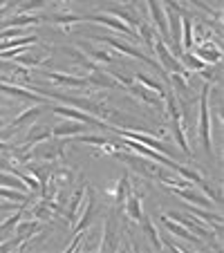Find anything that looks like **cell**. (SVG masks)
<instances>
[{"mask_svg": "<svg viewBox=\"0 0 224 253\" xmlns=\"http://www.w3.org/2000/svg\"><path fill=\"white\" fill-rule=\"evenodd\" d=\"M209 92H211V85L204 83L200 92V141H202V148L204 153L213 155V141H211V108H209Z\"/></svg>", "mask_w": 224, "mask_h": 253, "instance_id": "6da1fadb", "label": "cell"}, {"mask_svg": "<svg viewBox=\"0 0 224 253\" xmlns=\"http://www.w3.org/2000/svg\"><path fill=\"white\" fill-rule=\"evenodd\" d=\"M155 39H157V41L153 43V49H155V54H157V58H159V61H157L159 67H162L166 74H173V72H181V74H184V72H188V70H184V65H181V63L175 58V54L168 49L166 41H164L159 34L155 36Z\"/></svg>", "mask_w": 224, "mask_h": 253, "instance_id": "7a4b0ae2", "label": "cell"}, {"mask_svg": "<svg viewBox=\"0 0 224 253\" xmlns=\"http://www.w3.org/2000/svg\"><path fill=\"white\" fill-rule=\"evenodd\" d=\"M83 20H86V23L105 25V27L115 29V32H121V34H126V36H130V41H137V39H139L137 29L128 27V25H126L124 20H119V18H115V16L105 14V11H99V14H86V16H83Z\"/></svg>", "mask_w": 224, "mask_h": 253, "instance_id": "3957f363", "label": "cell"}, {"mask_svg": "<svg viewBox=\"0 0 224 253\" xmlns=\"http://www.w3.org/2000/svg\"><path fill=\"white\" fill-rule=\"evenodd\" d=\"M92 39H94V41H99V43H105V45H110V47L119 49V52H121V54H126V56L139 58V61H143V63H146V65L155 67V70H162V67H159V63H157V61H153V58H148L146 54L141 52V49L133 47V45L124 43V41H117V39H112V36H92ZM162 72H164V70H162Z\"/></svg>", "mask_w": 224, "mask_h": 253, "instance_id": "277c9868", "label": "cell"}, {"mask_svg": "<svg viewBox=\"0 0 224 253\" xmlns=\"http://www.w3.org/2000/svg\"><path fill=\"white\" fill-rule=\"evenodd\" d=\"M49 110L58 117H65V119H72V121H81V124H86V126H101V128H108V124H103L101 119L92 117L90 112H86V110L81 112V108H74V105H54Z\"/></svg>", "mask_w": 224, "mask_h": 253, "instance_id": "5b68a950", "label": "cell"}, {"mask_svg": "<svg viewBox=\"0 0 224 253\" xmlns=\"http://www.w3.org/2000/svg\"><path fill=\"white\" fill-rule=\"evenodd\" d=\"M43 110H45L43 105H36V108H29V110H23L18 117H16V119H11V124L7 126V130H5L2 134H0V139H2V141H7V139H9L14 132H18L20 128H25V126H32L34 121H36L41 115H43Z\"/></svg>", "mask_w": 224, "mask_h": 253, "instance_id": "8992f818", "label": "cell"}, {"mask_svg": "<svg viewBox=\"0 0 224 253\" xmlns=\"http://www.w3.org/2000/svg\"><path fill=\"white\" fill-rule=\"evenodd\" d=\"M96 215H99V206H96L94 191H92V188H88V206H86V211H83L81 220H79V222H74V224H72V229H74V233H79V231H86V229H90L92 220H94Z\"/></svg>", "mask_w": 224, "mask_h": 253, "instance_id": "52a82bcc", "label": "cell"}, {"mask_svg": "<svg viewBox=\"0 0 224 253\" xmlns=\"http://www.w3.org/2000/svg\"><path fill=\"white\" fill-rule=\"evenodd\" d=\"M0 92H2V94H9V96H16V99L34 101V103H41V105H45V103H47V96H43V94H36V92H34V90H25V87L11 85V83H0Z\"/></svg>", "mask_w": 224, "mask_h": 253, "instance_id": "ba28073f", "label": "cell"}, {"mask_svg": "<svg viewBox=\"0 0 224 253\" xmlns=\"http://www.w3.org/2000/svg\"><path fill=\"white\" fill-rule=\"evenodd\" d=\"M148 2V9H150V16H153V23L157 27L159 36L162 39H168V23H166V9L159 0H146Z\"/></svg>", "mask_w": 224, "mask_h": 253, "instance_id": "9c48e42d", "label": "cell"}, {"mask_svg": "<svg viewBox=\"0 0 224 253\" xmlns=\"http://www.w3.org/2000/svg\"><path fill=\"white\" fill-rule=\"evenodd\" d=\"M191 52L195 54L200 61H204L206 65H218L220 56H222V49L215 47V45H211V41L209 43H197L195 47H191Z\"/></svg>", "mask_w": 224, "mask_h": 253, "instance_id": "30bf717a", "label": "cell"}, {"mask_svg": "<svg viewBox=\"0 0 224 253\" xmlns=\"http://www.w3.org/2000/svg\"><path fill=\"white\" fill-rule=\"evenodd\" d=\"M168 217H175V222H179V224H184L188 231H193V233H197L204 242H211L213 240V233H209V231L204 229V226L200 224V222H195V220H191L188 215H184V213H177V211H171L168 213Z\"/></svg>", "mask_w": 224, "mask_h": 253, "instance_id": "8fae6325", "label": "cell"}, {"mask_svg": "<svg viewBox=\"0 0 224 253\" xmlns=\"http://www.w3.org/2000/svg\"><path fill=\"white\" fill-rule=\"evenodd\" d=\"M162 222H164V226H166L168 231H171L173 235H175V238H181V240H186V242H193V244H197V247H200V244H204V240L202 238H195V235L191 233V231L186 229L184 224H179V222H175L173 220V217H162Z\"/></svg>", "mask_w": 224, "mask_h": 253, "instance_id": "7c38bea8", "label": "cell"}, {"mask_svg": "<svg viewBox=\"0 0 224 253\" xmlns=\"http://www.w3.org/2000/svg\"><path fill=\"white\" fill-rule=\"evenodd\" d=\"M105 14H110V16H115V18H119V20H124L128 27H133V29H137L139 27V16H137V11L133 9V5H128V7H108V9H103Z\"/></svg>", "mask_w": 224, "mask_h": 253, "instance_id": "4fadbf2b", "label": "cell"}, {"mask_svg": "<svg viewBox=\"0 0 224 253\" xmlns=\"http://www.w3.org/2000/svg\"><path fill=\"white\" fill-rule=\"evenodd\" d=\"M86 130V124L81 121H72L67 119L65 124H58L52 128V137L54 139H63V137H74V134H81Z\"/></svg>", "mask_w": 224, "mask_h": 253, "instance_id": "5bb4252c", "label": "cell"}, {"mask_svg": "<svg viewBox=\"0 0 224 253\" xmlns=\"http://www.w3.org/2000/svg\"><path fill=\"white\" fill-rule=\"evenodd\" d=\"M173 193H175L177 197H181V200H186V202H191V204H195V206H202V209H211V200H206L202 193H197V191H193V188H177V186H173L171 188Z\"/></svg>", "mask_w": 224, "mask_h": 253, "instance_id": "9a60e30c", "label": "cell"}, {"mask_svg": "<svg viewBox=\"0 0 224 253\" xmlns=\"http://www.w3.org/2000/svg\"><path fill=\"white\" fill-rule=\"evenodd\" d=\"M45 77H47L49 81L58 83V85H70V87H86L88 85V79L74 77V74H63V72H45Z\"/></svg>", "mask_w": 224, "mask_h": 253, "instance_id": "2e32d148", "label": "cell"}, {"mask_svg": "<svg viewBox=\"0 0 224 253\" xmlns=\"http://www.w3.org/2000/svg\"><path fill=\"white\" fill-rule=\"evenodd\" d=\"M101 249H103V251H115V249H117V220H115V211L108 215V222H105V238L101 240Z\"/></svg>", "mask_w": 224, "mask_h": 253, "instance_id": "e0dca14e", "label": "cell"}, {"mask_svg": "<svg viewBox=\"0 0 224 253\" xmlns=\"http://www.w3.org/2000/svg\"><path fill=\"white\" fill-rule=\"evenodd\" d=\"M124 209H126V215H128L133 222H141L143 217V209H141V197L137 193H128L124 202Z\"/></svg>", "mask_w": 224, "mask_h": 253, "instance_id": "ac0fdd59", "label": "cell"}, {"mask_svg": "<svg viewBox=\"0 0 224 253\" xmlns=\"http://www.w3.org/2000/svg\"><path fill=\"white\" fill-rule=\"evenodd\" d=\"M29 134L25 137V141L20 143V146H36V143H41V141H47V139H54L52 137V130L47 128V126H29Z\"/></svg>", "mask_w": 224, "mask_h": 253, "instance_id": "d6986e66", "label": "cell"}, {"mask_svg": "<svg viewBox=\"0 0 224 253\" xmlns=\"http://www.w3.org/2000/svg\"><path fill=\"white\" fill-rule=\"evenodd\" d=\"M83 195H86V186L81 184L77 191L72 193L70 204H67V209H65V215H67V220H70V224L77 222V213H79V206H81V202H83Z\"/></svg>", "mask_w": 224, "mask_h": 253, "instance_id": "ffe728a7", "label": "cell"}, {"mask_svg": "<svg viewBox=\"0 0 224 253\" xmlns=\"http://www.w3.org/2000/svg\"><path fill=\"white\" fill-rule=\"evenodd\" d=\"M195 20V18H193ZM193 20L188 16H181V34H179V43H181V52H188L193 47Z\"/></svg>", "mask_w": 224, "mask_h": 253, "instance_id": "44dd1931", "label": "cell"}, {"mask_svg": "<svg viewBox=\"0 0 224 253\" xmlns=\"http://www.w3.org/2000/svg\"><path fill=\"white\" fill-rule=\"evenodd\" d=\"M0 186H7V188H16V191H25L27 184L20 179L16 172H9V170H0ZM27 193V191H25Z\"/></svg>", "mask_w": 224, "mask_h": 253, "instance_id": "7402d4cb", "label": "cell"}, {"mask_svg": "<svg viewBox=\"0 0 224 253\" xmlns=\"http://www.w3.org/2000/svg\"><path fill=\"white\" fill-rule=\"evenodd\" d=\"M27 204H29V202H25V204H20L18 209H16L14 213H11L5 222H0V233H9V231H14V229H16V224H18V222H20V217H23V215H25V209H27Z\"/></svg>", "mask_w": 224, "mask_h": 253, "instance_id": "603a6c76", "label": "cell"}, {"mask_svg": "<svg viewBox=\"0 0 224 253\" xmlns=\"http://www.w3.org/2000/svg\"><path fill=\"white\" fill-rule=\"evenodd\" d=\"M141 226H143V233H146V238L150 240V244H153V249H157V251H162V240H159V233H157V229H155V224L150 222V217H146L143 215L141 217Z\"/></svg>", "mask_w": 224, "mask_h": 253, "instance_id": "cb8c5ba5", "label": "cell"}, {"mask_svg": "<svg viewBox=\"0 0 224 253\" xmlns=\"http://www.w3.org/2000/svg\"><path fill=\"white\" fill-rule=\"evenodd\" d=\"M177 61H179L181 65H184V70H188V72H191V70H193V72H200L202 67H206V63L200 61V58H197L195 54L191 52V49H188V52H181Z\"/></svg>", "mask_w": 224, "mask_h": 253, "instance_id": "d4e9b609", "label": "cell"}, {"mask_svg": "<svg viewBox=\"0 0 224 253\" xmlns=\"http://www.w3.org/2000/svg\"><path fill=\"white\" fill-rule=\"evenodd\" d=\"M39 36H16V39H7V41H0V52L2 49H14V47H23V45H36Z\"/></svg>", "mask_w": 224, "mask_h": 253, "instance_id": "484cf974", "label": "cell"}, {"mask_svg": "<svg viewBox=\"0 0 224 253\" xmlns=\"http://www.w3.org/2000/svg\"><path fill=\"white\" fill-rule=\"evenodd\" d=\"M41 20H43L41 16L20 14V16H11L9 20H5V27H25V25H39Z\"/></svg>", "mask_w": 224, "mask_h": 253, "instance_id": "4316f807", "label": "cell"}, {"mask_svg": "<svg viewBox=\"0 0 224 253\" xmlns=\"http://www.w3.org/2000/svg\"><path fill=\"white\" fill-rule=\"evenodd\" d=\"M173 170L179 172V177H184L186 182H191V184H202V182H204V177H202L195 168H186V166H181V164L175 162V164H173Z\"/></svg>", "mask_w": 224, "mask_h": 253, "instance_id": "83f0119b", "label": "cell"}, {"mask_svg": "<svg viewBox=\"0 0 224 253\" xmlns=\"http://www.w3.org/2000/svg\"><path fill=\"white\" fill-rule=\"evenodd\" d=\"M29 49H32V47H29ZM47 58L49 56H45V54H29V52H25V54H20L18 58H14V61H18L20 65H25V67H39V65H43Z\"/></svg>", "mask_w": 224, "mask_h": 253, "instance_id": "f1b7e54d", "label": "cell"}, {"mask_svg": "<svg viewBox=\"0 0 224 253\" xmlns=\"http://www.w3.org/2000/svg\"><path fill=\"white\" fill-rule=\"evenodd\" d=\"M128 92H133L134 96H139V99H141L143 103H148V105H157V103H159V96L148 94V87H143L141 83H139V85L130 83V85H128Z\"/></svg>", "mask_w": 224, "mask_h": 253, "instance_id": "f546056e", "label": "cell"}, {"mask_svg": "<svg viewBox=\"0 0 224 253\" xmlns=\"http://www.w3.org/2000/svg\"><path fill=\"white\" fill-rule=\"evenodd\" d=\"M134 79H137L139 83H141L143 87H148V90H153V92H157V96H162L164 99V94H166V87L162 85V83H157V81H153V79H148L143 72H139V74H134Z\"/></svg>", "mask_w": 224, "mask_h": 253, "instance_id": "4dcf8cb0", "label": "cell"}, {"mask_svg": "<svg viewBox=\"0 0 224 253\" xmlns=\"http://www.w3.org/2000/svg\"><path fill=\"white\" fill-rule=\"evenodd\" d=\"M88 83H94V85H103V87H115L117 85V79L112 77V74H101V72H92L90 79H88Z\"/></svg>", "mask_w": 224, "mask_h": 253, "instance_id": "1f68e13d", "label": "cell"}, {"mask_svg": "<svg viewBox=\"0 0 224 253\" xmlns=\"http://www.w3.org/2000/svg\"><path fill=\"white\" fill-rule=\"evenodd\" d=\"M0 197H5L9 202H18V204L29 202V195L25 191H16V188H7V186H0Z\"/></svg>", "mask_w": 224, "mask_h": 253, "instance_id": "d6a6232c", "label": "cell"}, {"mask_svg": "<svg viewBox=\"0 0 224 253\" xmlns=\"http://www.w3.org/2000/svg\"><path fill=\"white\" fill-rule=\"evenodd\" d=\"M39 231H41L39 222H18V224H16V235H20L23 240L32 238V235L39 233Z\"/></svg>", "mask_w": 224, "mask_h": 253, "instance_id": "836d02e7", "label": "cell"}, {"mask_svg": "<svg viewBox=\"0 0 224 253\" xmlns=\"http://www.w3.org/2000/svg\"><path fill=\"white\" fill-rule=\"evenodd\" d=\"M128 193H130V177H128V172H126V175L121 177L119 186H117V195H115L117 206H124V202H126V197H128Z\"/></svg>", "mask_w": 224, "mask_h": 253, "instance_id": "e575fe53", "label": "cell"}, {"mask_svg": "<svg viewBox=\"0 0 224 253\" xmlns=\"http://www.w3.org/2000/svg\"><path fill=\"white\" fill-rule=\"evenodd\" d=\"M47 2H52V0H27V2L20 7V11H23V14H29V11L39 9V7H43V5H47Z\"/></svg>", "mask_w": 224, "mask_h": 253, "instance_id": "d590c367", "label": "cell"}, {"mask_svg": "<svg viewBox=\"0 0 224 253\" xmlns=\"http://www.w3.org/2000/svg\"><path fill=\"white\" fill-rule=\"evenodd\" d=\"M79 141L94 143V146H105V143H108V139H105V137H96V134H81V137H79Z\"/></svg>", "mask_w": 224, "mask_h": 253, "instance_id": "8d00e7d4", "label": "cell"}, {"mask_svg": "<svg viewBox=\"0 0 224 253\" xmlns=\"http://www.w3.org/2000/svg\"><path fill=\"white\" fill-rule=\"evenodd\" d=\"M11 164H16L14 159L9 162V159H5L2 155H0V170H9V172H14V166H11Z\"/></svg>", "mask_w": 224, "mask_h": 253, "instance_id": "74e56055", "label": "cell"}, {"mask_svg": "<svg viewBox=\"0 0 224 253\" xmlns=\"http://www.w3.org/2000/svg\"><path fill=\"white\" fill-rule=\"evenodd\" d=\"M9 148H11L9 143H7V141H2V139H0V150H9Z\"/></svg>", "mask_w": 224, "mask_h": 253, "instance_id": "f35d334b", "label": "cell"}, {"mask_svg": "<svg viewBox=\"0 0 224 253\" xmlns=\"http://www.w3.org/2000/svg\"><path fill=\"white\" fill-rule=\"evenodd\" d=\"M7 115V108H0V117H5Z\"/></svg>", "mask_w": 224, "mask_h": 253, "instance_id": "ab89813d", "label": "cell"}, {"mask_svg": "<svg viewBox=\"0 0 224 253\" xmlns=\"http://www.w3.org/2000/svg\"><path fill=\"white\" fill-rule=\"evenodd\" d=\"M7 2H9V0H0V9H2V7H5Z\"/></svg>", "mask_w": 224, "mask_h": 253, "instance_id": "60d3db41", "label": "cell"}, {"mask_svg": "<svg viewBox=\"0 0 224 253\" xmlns=\"http://www.w3.org/2000/svg\"><path fill=\"white\" fill-rule=\"evenodd\" d=\"M134 2H139V0H128V5H134Z\"/></svg>", "mask_w": 224, "mask_h": 253, "instance_id": "b9f144b4", "label": "cell"}, {"mask_svg": "<svg viewBox=\"0 0 224 253\" xmlns=\"http://www.w3.org/2000/svg\"><path fill=\"white\" fill-rule=\"evenodd\" d=\"M121 5H128V0H121Z\"/></svg>", "mask_w": 224, "mask_h": 253, "instance_id": "7bdbcfd3", "label": "cell"}]
</instances>
